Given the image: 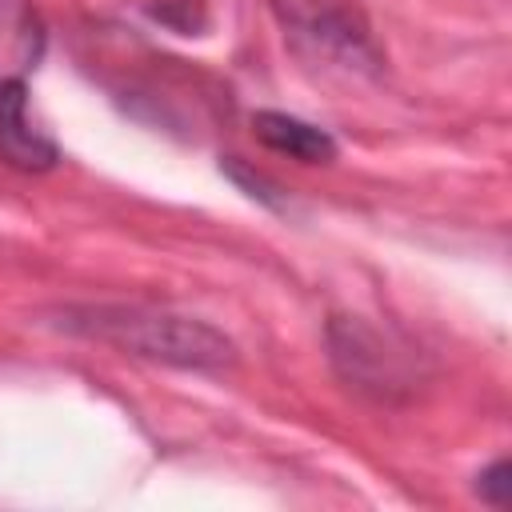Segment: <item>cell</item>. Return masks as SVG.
Returning a JSON list of instances; mask_svg holds the SVG:
<instances>
[{
	"mask_svg": "<svg viewBox=\"0 0 512 512\" xmlns=\"http://www.w3.org/2000/svg\"><path fill=\"white\" fill-rule=\"evenodd\" d=\"M56 332L108 344L124 356L168 364L180 372H228L236 344L216 324L144 304H64L48 316Z\"/></svg>",
	"mask_w": 512,
	"mask_h": 512,
	"instance_id": "1",
	"label": "cell"
},
{
	"mask_svg": "<svg viewBox=\"0 0 512 512\" xmlns=\"http://www.w3.org/2000/svg\"><path fill=\"white\" fill-rule=\"evenodd\" d=\"M324 348L332 372L372 404H404L428 380L424 352L364 316H328Z\"/></svg>",
	"mask_w": 512,
	"mask_h": 512,
	"instance_id": "2",
	"label": "cell"
},
{
	"mask_svg": "<svg viewBox=\"0 0 512 512\" xmlns=\"http://www.w3.org/2000/svg\"><path fill=\"white\" fill-rule=\"evenodd\" d=\"M284 32L312 60H324L352 76H380L384 52L368 28V20L340 0H272Z\"/></svg>",
	"mask_w": 512,
	"mask_h": 512,
	"instance_id": "3",
	"label": "cell"
},
{
	"mask_svg": "<svg viewBox=\"0 0 512 512\" xmlns=\"http://www.w3.org/2000/svg\"><path fill=\"white\" fill-rule=\"evenodd\" d=\"M0 160L16 172H52L60 164V144L32 120L28 84H0Z\"/></svg>",
	"mask_w": 512,
	"mask_h": 512,
	"instance_id": "4",
	"label": "cell"
},
{
	"mask_svg": "<svg viewBox=\"0 0 512 512\" xmlns=\"http://www.w3.org/2000/svg\"><path fill=\"white\" fill-rule=\"evenodd\" d=\"M252 132L264 148L280 152V156H292L300 164H332L340 144L328 128L312 124V120H300L292 112H276V108H260L252 116Z\"/></svg>",
	"mask_w": 512,
	"mask_h": 512,
	"instance_id": "5",
	"label": "cell"
},
{
	"mask_svg": "<svg viewBox=\"0 0 512 512\" xmlns=\"http://www.w3.org/2000/svg\"><path fill=\"white\" fill-rule=\"evenodd\" d=\"M44 20L32 0H0V84L24 80L44 60Z\"/></svg>",
	"mask_w": 512,
	"mask_h": 512,
	"instance_id": "6",
	"label": "cell"
},
{
	"mask_svg": "<svg viewBox=\"0 0 512 512\" xmlns=\"http://www.w3.org/2000/svg\"><path fill=\"white\" fill-rule=\"evenodd\" d=\"M220 172L244 192V196H252L256 204H264V208H276V212H284L288 208V192L272 180V176H264L260 168H252L248 160H240V156H224L220 160Z\"/></svg>",
	"mask_w": 512,
	"mask_h": 512,
	"instance_id": "7",
	"label": "cell"
},
{
	"mask_svg": "<svg viewBox=\"0 0 512 512\" xmlns=\"http://www.w3.org/2000/svg\"><path fill=\"white\" fill-rule=\"evenodd\" d=\"M148 12H152V20L176 28L180 36H192V32H200L208 24L204 0H160V4H148Z\"/></svg>",
	"mask_w": 512,
	"mask_h": 512,
	"instance_id": "8",
	"label": "cell"
},
{
	"mask_svg": "<svg viewBox=\"0 0 512 512\" xmlns=\"http://www.w3.org/2000/svg\"><path fill=\"white\" fill-rule=\"evenodd\" d=\"M508 488H512V464H508V456H496L488 468H480L476 472V484H472V492L488 508H504L508 504Z\"/></svg>",
	"mask_w": 512,
	"mask_h": 512,
	"instance_id": "9",
	"label": "cell"
}]
</instances>
